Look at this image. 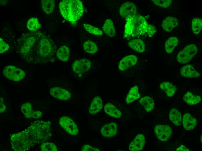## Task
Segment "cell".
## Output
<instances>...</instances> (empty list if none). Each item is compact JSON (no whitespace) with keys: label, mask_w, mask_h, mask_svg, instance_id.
I'll return each instance as SVG.
<instances>
[{"label":"cell","mask_w":202,"mask_h":151,"mask_svg":"<svg viewBox=\"0 0 202 151\" xmlns=\"http://www.w3.org/2000/svg\"><path fill=\"white\" fill-rule=\"evenodd\" d=\"M128 44L131 48L136 51L142 53L145 50V45L143 42L139 39H135L129 41Z\"/></svg>","instance_id":"24"},{"label":"cell","mask_w":202,"mask_h":151,"mask_svg":"<svg viewBox=\"0 0 202 151\" xmlns=\"http://www.w3.org/2000/svg\"><path fill=\"white\" fill-rule=\"evenodd\" d=\"M41 26L37 18L32 17L28 21L27 27V28L32 31H35L39 29Z\"/></svg>","instance_id":"32"},{"label":"cell","mask_w":202,"mask_h":151,"mask_svg":"<svg viewBox=\"0 0 202 151\" xmlns=\"http://www.w3.org/2000/svg\"><path fill=\"white\" fill-rule=\"evenodd\" d=\"M101 98L99 96L95 97L90 105L89 112L90 114H94L98 112L102 108Z\"/></svg>","instance_id":"20"},{"label":"cell","mask_w":202,"mask_h":151,"mask_svg":"<svg viewBox=\"0 0 202 151\" xmlns=\"http://www.w3.org/2000/svg\"><path fill=\"white\" fill-rule=\"evenodd\" d=\"M183 123L184 127L187 130H191L197 124L196 119L189 113H186L183 117Z\"/></svg>","instance_id":"19"},{"label":"cell","mask_w":202,"mask_h":151,"mask_svg":"<svg viewBox=\"0 0 202 151\" xmlns=\"http://www.w3.org/2000/svg\"><path fill=\"white\" fill-rule=\"evenodd\" d=\"M137 10L136 5L130 2H127L123 4L119 9V13L121 16L125 18L136 15Z\"/></svg>","instance_id":"10"},{"label":"cell","mask_w":202,"mask_h":151,"mask_svg":"<svg viewBox=\"0 0 202 151\" xmlns=\"http://www.w3.org/2000/svg\"><path fill=\"white\" fill-rule=\"evenodd\" d=\"M84 50L87 53L91 54H94L97 51L98 48L95 44L90 40L85 42L83 45Z\"/></svg>","instance_id":"34"},{"label":"cell","mask_w":202,"mask_h":151,"mask_svg":"<svg viewBox=\"0 0 202 151\" xmlns=\"http://www.w3.org/2000/svg\"><path fill=\"white\" fill-rule=\"evenodd\" d=\"M140 97L138 87L137 86H135L131 88L130 90L126 97L125 101L127 104H129L138 99Z\"/></svg>","instance_id":"23"},{"label":"cell","mask_w":202,"mask_h":151,"mask_svg":"<svg viewBox=\"0 0 202 151\" xmlns=\"http://www.w3.org/2000/svg\"><path fill=\"white\" fill-rule=\"evenodd\" d=\"M138 58L133 55L127 56L120 61L119 64V68L120 71L126 70L131 67L136 63Z\"/></svg>","instance_id":"14"},{"label":"cell","mask_w":202,"mask_h":151,"mask_svg":"<svg viewBox=\"0 0 202 151\" xmlns=\"http://www.w3.org/2000/svg\"><path fill=\"white\" fill-rule=\"evenodd\" d=\"M181 75L183 77L188 78H197L200 74L191 64H187L182 67L180 69Z\"/></svg>","instance_id":"18"},{"label":"cell","mask_w":202,"mask_h":151,"mask_svg":"<svg viewBox=\"0 0 202 151\" xmlns=\"http://www.w3.org/2000/svg\"><path fill=\"white\" fill-rule=\"evenodd\" d=\"M83 25L86 30L90 33L97 35H100L103 34V32L100 29L91 25L84 23Z\"/></svg>","instance_id":"35"},{"label":"cell","mask_w":202,"mask_h":151,"mask_svg":"<svg viewBox=\"0 0 202 151\" xmlns=\"http://www.w3.org/2000/svg\"><path fill=\"white\" fill-rule=\"evenodd\" d=\"M198 48L194 44H190L185 46L177 54V59L181 63H188L196 53Z\"/></svg>","instance_id":"5"},{"label":"cell","mask_w":202,"mask_h":151,"mask_svg":"<svg viewBox=\"0 0 202 151\" xmlns=\"http://www.w3.org/2000/svg\"><path fill=\"white\" fill-rule=\"evenodd\" d=\"M12 149L16 151H25L30 149L33 142L26 131L12 134L10 137Z\"/></svg>","instance_id":"4"},{"label":"cell","mask_w":202,"mask_h":151,"mask_svg":"<svg viewBox=\"0 0 202 151\" xmlns=\"http://www.w3.org/2000/svg\"><path fill=\"white\" fill-rule=\"evenodd\" d=\"M57 57L60 60L65 62L67 61L70 55V51L69 48L66 46L60 47L56 53Z\"/></svg>","instance_id":"29"},{"label":"cell","mask_w":202,"mask_h":151,"mask_svg":"<svg viewBox=\"0 0 202 151\" xmlns=\"http://www.w3.org/2000/svg\"><path fill=\"white\" fill-rule=\"evenodd\" d=\"M183 99L187 104L190 105L197 104L201 101L200 96L194 95L189 92L186 93L184 95Z\"/></svg>","instance_id":"30"},{"label":"cell","mask_w":202,"mask_h":151,"mask_svg":"<svg viewBox=\"0 0 202 151\" xmlns=\"http://www.w3.org/2000/svg\"><path fill=\"white\" fill-rule=\"evenodd\" d=\"M42 8L47 14H50L53 11L55 4L54 0H42L41 1Z\"/></svg>","instance_id":"31"},{"label":"cell","mask_w":202,"mask_h":151,"mask_svg":"<svg viewBox=\"0 0 202 151\" xmlns=\"http://www.w3.org/2000/svg\"><path fill=\"white\" fill-rule=\"evenodd\" d=\"M145 142L144 136L141 134H138L130 144L129 150L131 151H140L143 148Z\"/></svg>","instance_id":"13"},{"label":"cell","mask_w":202,"mask_h":151,"mask_svg":"<svg viewBox=\"0 0 202 151\" xmlns=\"http://www.w3.org/2000/svg\"><path fill=\"white\" fill-rule=\"evenodd\" d=\"M0 113H1L4 112L6 109L4 100L1 97H0Z\"/></svg>","instance_id":"41"},{"label":"cell","mask_w":202,"mask_h":151,"mask_svg":"<svg viewBox=\"0 0 202 151\" xmlns=\"http://www.w3.org/2000/svg\"><path fill=\"white\" fill-rule=\"evenodd\" d=\"M59 123L61 127L70 134L76 135L77 134L79 131L77 126L69 117L66 116L61 117Z\"/></svg>","instance_id":"7"},{"label":"cell","mask_w":202,"mask_h":151,"mask_svg":"<svg viewBox=\"0 0 202 151\" xmlns=\"http://www.w3.org/2000/svg\"><path fill=\"white\" fill-rule=\"evenodd\" d=\"M202 27V20L199 17L194 18L192 21V28L193 33L196 34H198L200 32Z\"/></svg>","instance_id":"33"},{"label":"cell","mask_w":202,"mask_h":151,"mask_svg":"<svg viewBox=\"0 0 202 151\" xmlns=\"http://www.w3.org/2000/svg\"><path fill=\"white\" fill-rule=\"evenodd\" d=\"M160 88L164 91L168 97L173 96L176 90L175 85L172 82L166 81L161 83L160 85Z\"/></svg>","instance_id":"21"},{"label":"cell","mask_w":202,"mask_h":151,"mask_svg":"<svg viewBox=\"0 0 202 151\" xmlns=\"http://www.w3.org/2000/svg\"><path fill=\"white\" fill-rule=\"evenodd\" d=\"M42 151H57L56 146L53 143L46 142L43 143L41 145Z\"/></svg>","instance_id":"36"},{"label":"cell","mask_w":202,"mask_h":151,"mask_svg":"<svg viewBox=\"0 0 202 151\" xmlns=\"http://www.w3.org/2000/svg\"><path fill=\"white\" fill-rule=\"evenodd\" d=\"M178 39L177 37L172 36L166 41L165 46V50L167 53H170L172 52L175 48L178 45Z\"/></svg>","instance_id":"25"},{"label":"cell","mask_w":202,"mask_h":151,"mask_svg":"<svg viewBox=\"0 0 202 151\" xmlns=\"http://www.w3.org/2000/svg\"><path fill=\"white\" fill-rule=\"evenodd\" d=\"M33 143L40 144L49 139L52 136L50 124L48 121L37 120L33 122L26 131Z\"/></svg>","instance_id":"2"},{"label":"cell","mask_w":202,"mask_h":151,"mask_svg":"<svg viewBox=\"0 0 202 151\" xmlns=\"http://www.w3.org/2000/svg\"><path fill=\"white\" fill-rule=\"evenodd\" d=\"M3 73L7 78L17 82L23 79L25 75L23 70L12 65L6 66L3 70Z\"/></svg>","instance_id":"6"},{"label":"cell","mask_w":202,"mask_h":151,"mask_svg":"<svg viewBox=\"0 0 202 151\" xmlns=\"http://www.w3.org/2000/svg\"><path fill=\"white\" fill-rule=\"evenodd\" d=\"M176 151H189V150L186 147L183 145H181L179 148H178Z\"/></svg>","instance_id":"42"},{"label":"cell","mask_w":202,"mask_h":151,"mask_svg":"<svg viewBox=\"0 0 202 151\" xmlns=\"http://www.w3.org/2000/svg\"><path fill=\"white\" fill-rule=\"evenodd\" d=\"M117 131L116 123L112 122L104 125L100 130L102 135L107 138H111L115 136Z\"/></svg>","instance_id":"15"},{"label":"cell","mask_w":202,"mask_h":151,"mask_svg":"<svg viewBox=\"0 0 202 151\" xmlns=\"http://www.w3.org/2000/svg\"><path fill=\"white\" fill-rule=\"evenodd\" d=\"M156 32V29L154 26L150 24L148 25L147 33L149 37H152Z\"/></svg>","instance_id":"39"},{"label":"cell","mask_w":202,"mask_h":151,"mask_svg":"<svg viewBox=\"0 0 202 151\" xmlns=\"http://www.w3.org/2000/svg\"><path fill=\"white\" fill-rule=\"evenodd\" d=\"M82 151H99L100 150L98 148L93 147L88 145H85L81 149Z\"/></svg>","instance_id":"40"},{"label":"cell","mask_w":202,"mask_h":151,"mask_svg":"<svg viewBox=\"0 0 202 151\" xmlns=\"http://www.w3.org/2000/svg\"><path fill=\"white\" fill-rule=\"evenodd\" d=\"M179 24L178 19L173 17L168 16L163 21L162 27L165 31L169 32L177 26Z\"/></svg>","instance_id":"16"},{"label":"cell","mask_w":202,"mask_h":151,"mask_svg":"<svg viewBox=\"0 0 202 151\" xmlns=\"http://www.w3.org/2000/svg\"><path fill=\"white\" fill-rule=\"evenodd\" d=\"M154 130L157 137L162 141H167L172 135L171 128L167 125H157L155 127Z\"/></svg>","instance_id":"9"},{"label":"cell","mask_w":202,"mask_h":151,"mask_svg":"<svg viewBox=\"0 0 202 151\" xmlns=\"http://www.w3.org/2000/svg\"><path fill=\"white\" fill-rule=\"evenodd\" d=\"M0 53H3L8 51L9 48V45L6 43L3 39L0 38Z\"/></svg>","instance_id":"38"},{"label":"cell","mask_w":202,"mask_h":151,"mask_svg":"<svg viewBox=\"0 0 202 151\" xmlns=\"http://www.w3.org/2000/svg\"><path fill=\"white\" fill-rule=\"evenodd\" d=\"M125 21L124 38L143 35L147 33L148 24L143 16L136 15L126 17Z\"/></svg>","instance_id":"1"},{"label":"cell","mask_w":202,"mask_h":151,"mask_svg":"<svg viewBox=\"0 0 202 151\" xmlns=\"http://www.w3.org/2000/svg\"><path fill=\"white\" fill-rule=\"evenodd\" d=\"M50 93L54 97L63 100H68L71 95V94L67 90L58 87L51 88Z\"/></svg>","instance_id":"12"},{"label":"cell","mask_w":202,"mask_h":151,"mask_svg":"<svg viewBox=\"0 0 202 151\" xmlns=\"http://www.w3.org/2000/svg\"><path fill=\"white\" fill-rule=\"evenodd\" d=\"M105 112L109 115L118 118L121 115V113L111 103L106 104L104 107Z\"/></svg>","instance_id":"27"},{"label":"cell","mask_w":202,"mask_h":151,"mask_svg":"<svg viewBox=\"0 0 202 151\" xmlns=\"http://www.w3.org/2000/svg\"><path fill=\"white\" fill-rule=\"evenodd\" d=\"M139 103L147 112L152 110L154 107V103L152 98L148 96H145L141 98Z\"/></svg>","instance_id":"28"},{"label":"cell","mask_w":202,"mask_h":151,"mask_svg":"<svg viewBox=\"0 0 202 151\" xmlns=\"http://www.w3.org/2000/svg\"><path fill=\"white\" fill-rule=\"evenodd\" d=\"M91 66L90 61L88 59H84L74 61L72 67L73 71L76 73L82 74L88 71Z\"/></svg>","instance_id":"8"},{"label":"cell","mask_w":202,"mask_h":151,"mask_svg":"<svg viewBox=\"0 0 202 151\" xmlns=\"http://www.w3.org/2000/svg\"><path fill=\"white\" fill-rule=\"evenodd\" d=\"M21 110L24 116L27 118L38 119L42 115V112L39 111H33L30 102L23 104L21 107Z\"/></svg>","instance_id":"11"},{"label":"cell","mask_w":202,"mask_h":151,"mask_svg":"<svg viewBox=\"0 0 202 151\" xmlns=\"http://www.w3.org/2000/svg\"><path fill=\"white\" fill-rule=\"evenodd\" d=\"M152 1L156 5L163 7L167 8L171 4V0H152Z\"/></svg>","instance_id":"37"},{"label":"cell","mask_w":202,"mask_h":151,"mask_svg":"<svg viewBox=\"0 0 202 151\" xmlns=\"http://www.w3.org/2000/svg\"><path fill=\"white\" fill-rule=\"evenodd\" d=\"M169 117L171 121L176 125L179 126L182 122V116L181 112L177 109L174 108L170 111Z\"/></svg>","instance_id":"26"},{"label":"cell","mask_w":202,"mask_h":151,"mask_svg":"<svg viewBox=\"0 0 202 151\" xmlns=\"http://www.w3.org/2000/svg\"><path fill=\"white\" fill-rule=\"evenodd\" d=\"M53 49L49 40L46 38H42L39 45V51L41 55L45 57L50 55Z\"/></svg>","instance_id":"17"},{"label":"cell","mask_w":202,"mask_h":151,"mask_svg":"<svg viewBox=\"0 0 202 151\" xmlns=\"http://www.w3.org/2000/svg\"><path fill=\"white\" fill-rule=\"evenodd\" d=\"M62 15L67 21L74 23L78 20L84 12V7L79 0H64L59 5Z\"/></svg>","instance_id":"3"},{"label":"cell","mask_w":202,"mask_h":151,"mask_svg":"<svg viewBox=\"0 0 202 151\" xmlns=\"http://www.w3.org/2000/svg\"><path fill=\"white\" fill-rule=\"evenodd\" d=\"M102 29L104 33L110 37L114 36L116 34L113 23L110 19H107L103 26Z\"/></svg>","instance_id":"22"}]
</instances>
